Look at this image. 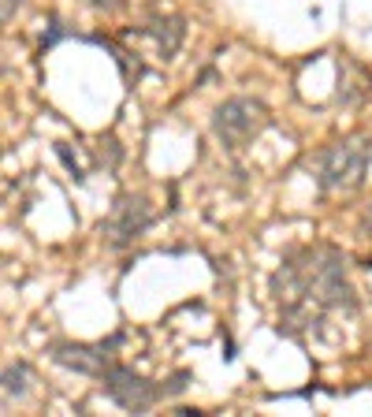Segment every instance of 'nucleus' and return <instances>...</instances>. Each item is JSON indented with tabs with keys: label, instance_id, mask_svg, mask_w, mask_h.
Listing matches in <instances>:
<instances>
[{
	"label": "nucleus",
	"instance_id": "nucleus-1",
	"mask_svg": "<svg viewBox=\"0 0 372 417\" xmlns=\"http://www.w3.org/2000/svg\"><path fill=\"white\" fill-rule=\"evenodd\" d=\"M372 149L365 142H339L317 157V183L324 190H354L365 179Z\"/></svg>",
	"mask_w": 372,
	"mask_h": 417
},
{
	"label": "nucleus",
	"instance_id": "nucleus-2",
	"mask_svg": "<svg viewBox=\"0 0 372 417\" xmlns=\"http://www.w3.org/2000/svg\"><path fill=\"white\" fill-rule=\"evenodd\" d=\"M265 127V105L253 101V97H231L216 108L213 116V131L223 146L238 149L242 142H250L257 131Z\"/></svg>",
	"mask_w": 372,
	"mask_h": 417
},
{
	"label": "nucleus",
	"instance_id": "nucleus-3",
	"mask_svg": "<svg viewBox=\"0 0 372 417\" xmlns=\"http://www.w3.org/2000/svg\"><path fill=\"white\" fill-rule=\"evenodd\" d=\"M101 380H105V391H108L112 403L123 406V410H131V413L149 410L156 398L164 395V388H153L149 380L134 376L131 369H123V365H108L105 373H101Z\"/></svg>",
	"mask_w": 372,
	"mask_h": 417
},
{
	"label": "nucleus",
	"instance_id": "nucleus-4",
	"mask_svg": "<svg viewBox=\"0 0 372 417\" xmlns=\"http://www.w3.org/2000/svg\"><path fill=\"white\" fill-rule=\"evenodd\" d=\"M149 220H153V213L142 198H123L116 205V213H112V220L105 223V235H108L112 246H131L134 238L149 228Z\"/></svg>",
	"mask_w": 372,
	"mask_h": 417
},
{
	"label": "nucleus",
	"instance_id": "nucleus-5",
	"mask_svg": "<svg viewBox=\"0 0 372 417\" xmlns=\"http://www.w3.org/2000/svg\"><path fill=\"white\" fill-rule=\"evenodd\" d=\"M108 347H83V343H68V347H56L53 350V361L63 369H75V373H86V376H101L108 369Z\"/></svg>",
	"mask_w": 372,
	"mask_h": 417
},
{
	"label": "nucleus",
	"instance_id": "nucleus-6",
	"mask_svg": "<svg viewBox=\"0 0 372 417\" xmlns=\"http://www.w3.org/2000/svg\"><path fill=\"white\" fill-rule=\"evenodd\" d=\"M149 34L156 38L160 53H164V56H171L175 49H179V38H183V23H179V19H168V23H153V26H149Z\"/></svg>",
	"mask_w": 372,
	"mask_h": 417
},
{
	"label": "nucleus",
	"instance_id": "nucleus-7",
	"mask_svg": "<svg viewBox=\"0 0 372 417\" xmlns=\"http://www.w3.org/2000/svg\"><path fill=\"white\" fill-rule=\"evenodd\" d=\"M26 391V365H8L4 369V398H19Z\"/></svg>",
	"mask_w": 372,
	"mask_h": 417
},
{
	"label": "nucleus",
	"instance_id": "nucleus-8",
	"mask_svg": "<svg viewBox=\"0 0 372 417\" xmlns=\"http://www.w3.org/2000/svg\"><path fill=\"white\" fill-rule=\"evenodd\" d=\"M15 8H19V0H4V23L15 15Z\"/></svg>",
	"mask_w": 372,
	"mask_h": 417
},
{
	"label": "nucleus",
	"instance_id": "nucleus-9",
	"mask_svg": "<svg viewBox=\"0 0 372 417\" xmlns=\"http://www.w3.org/2000/svg\"><path fill=\"white\" fill-rule=\"evenodd\" d=\"M361 231H365V235H368V238H372V213H368V216H365V223H361Z\"/></svg>",
	"mask_w": 372,
	"mask_h": 417
},
{
	"label": "nucleus",
	"instance_id": "nucleus-10",
	"mask_svg": "<svg viewBox=\"0 0 372 417\" xmlns=\"http://www.w3.org/2000/svg\"><path fill=\"white\" fill-rule=\"evenodd\" d=\"M97 8H116V0H93Z\"/></svg>",
	"mask_w": 372,
	"mask_h": 417
}]
</instances>
